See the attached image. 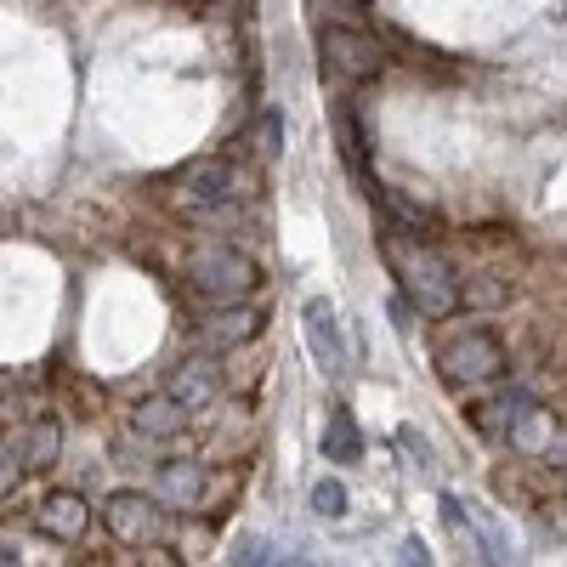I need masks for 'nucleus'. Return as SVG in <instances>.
Instances as JSON below:
<instances>
[{
  "mask_svg": "<svg viewBox=\"0 0 567 567\" xmlns=\"http://www.w3.org/2000/svg\"><path fill=\"white\" fill-rule=\"evenodd\" d=\"M386 267L392 278L403 284V296L420 318H449L460 307V278L454 267L432 250V245H420L414 233H392L386 239Z\"/></svg>",
  "mask_w": 567,
  "mask_h": 567,
  "instance_id": "1",
  "label": "nucleus"
},
{
  "mask_svg": "<svg viewBox=\"0 0 567 567\" xmlns=\"http://www.w3.org/2000/svg\"><path fill=\"white\" fill-rule=\"evenodd\" d=\"M256 329H261V312L250 301H210V312L199 318V336L210 347H245L256 341Z\"/></svg>",
  "mask_w": 567,
  "mask_h": 567,
  "instance_id": "9",
  "label": "nucleus"
},
{
  "mask_svg": "<svg viewBox=\"0 0 567 567\" xmlns=\"http://www.w3.org/2000/svg\"><path fill=\"white\" fill-rule=\"evenodd\" d=\"M318 12H363V0H312Z\"/></svg>",
  "mask_w": 567,
  "mask_h": 567,
  "instance_id": "19",
  "label": "nucleus"
},
{
  "mask_svg": "<svg viewBox=\"0 0 567 567\" xmlns=\"http://www.w3.org/2000/svg\"><path fill=\"white\" fill-rule=\"evenodd\" d=\"M323 460L329 465H358L363 460V432H358V420L347 409H336L329 425H323Z\"/></svg>",
  "mask_w": 567,
  "mask_h": 567,
  "instance_id": "13",
  "label": "nucleus"
},
{
  "mask_svg": "<svg viewBox=\"0 0 567 567\" xmlns=\"http://www.w3.org/2000/svg\"><path fill=\"white\" fill-rule=\"evenodd\" d=\"M0 561H18V545H7V539H0Z\"/></svg>",
  "mask_w": 567,
  "mask_h": 567,
  "instance_id": "20",
  "label": "nucleus"
},
{
  "mask_svg": "<svg viewBox=\"0 0 567 567\" xmlns=\"http://www.w3.org/2000/svg\"><path fill=\"white\" fill-rule=\"evenodd\" d=\"M187 420H194V409L187 403H176L171 392H159V398H142L136 403V414H131V425L148 443H171V437H182L187 432Z\"/></svg>",
  "mask_w": 567,
  "mask_h": 567,
  "instance_id": "11",
  "label": "nucleus"
},
{
  "mask_svg": "<svg viewBox=\"0 0 567 567\" xmlns=\"http://www.w3.org/2000/svg\"><path fill=\"white\" fill-rule=\"evenodd\" d=\"M233 561H250V567H256V561H272V556H267V545H261V539H250V534H245L239 545H233Z\"/></svg>",
  "mask_w": 567,
  "mask_h": 567,
  "instance_id": "18",
  "label": "nucleus"
},
{
  "mask_svg": "<svg viewBox=\"0 0 567 567\" xmlns=\"http://www.w3.org/2000/svg\"><path fill=\"white\" fill-rule=\"evenodd\" d=\"M103 528L120 545H159L171 534V511L159 494H142V488H114L103 499Z\"/></svg>",
  "mask_w": 567,
  "mask_h": 567,
  "instance_id": "5",
  "label": "nucleus"
},
{
  "mask_svg": "<svg viewBox=\"0 0 567 567\" xmlns=\"http://www.w3.org/2000/svg\"><path fill=\"white\" fill-rule=\"evenodd\" d=\"M18 449H23V465H29V471L58 465V454H63V425H58V420H34Z\"/></svg>",
  "mask_w": 567,
  "mask_h": 567,
  "instance_id": "14",
  "label": "nucleus"
},
{
  "mask_svg": "<svg viewBox=\"0 0 567 567\" xmlns=\"http://www.w3.org/2000/svg\"><path fill=\"white\" fill-rule=\"evenodd\" d=\"M437 374L454 386H494L505 374V347L488 329H460L437 347Z\"/></svg>",
  "mask_w": 567,
  "mask_h": 567,
  "instance_id": "4",
  "label": "nucleus"
},
{
  "mask_svg": "<svg viewBox=\"0 0 567 567\" xmlns=\"http://www.w3.org/2000/svg\"><path fill=\"white\" fill-rule=\"evenodd\" d=\"M239 199V171L227 159L205 154V159H187L176 176H171V205L187 210V216H216Z\"/></svg>",
  "mask_w": 567,
  "mask_h": 567,
  "instance_id": "3",
  "label": "nucleus"
},
{
  "mask_svg": "<svg viewBox=\"0 0 567 567\" xmlns=\"http://www.w3.org/2000/svg\"><path fill=\"white\" fill-rule=\"evenodd\" d=\"M318 52L323 63L347 74V80H374L386 69V52H381V40H374L369 29H352V23H323L318 29Z\"/></svg>",
  "mask_w": 567,
  "mask_h": 567,
  "instance_id": "6",
  "label": "nucleus"
},
{
  "mask_svg": "<svg viewBox=\"0 0 567 567\" xmlns=\"http://www.w3.org/2000/svg\"><path fill=\"white\" fill-rule=\"evenodd\" d=\"M34 528H40L45 539L74 545V539H85V528H91V511H85L80 494H45L40 511H34Z\"/></svg>",
  "mask_w": 567,
  "mask_h": 567,
  "instance_id": "10",
  "label": "nucleus"
},
{
  "mask_svg": "<svg viewBox=\"0 0 567 567\" xmlns=\"http://www.w3.org/2000/svg\"><path fill=\"white\" fill-rule=\"evenodd\" d=\"M23 471H29V465H23V449H18V443H0V494H7Z\"/></svg>",
  "mask_w": 567,
  "mask_h": 567,
  "instance_id": "17",
  "label": "nucleus"
},
{
  "mask_svg": "<svg viewBox=\"0 0 567 567\" xmlns=\"http://www.w3.org/2000/svg\"><path fill=\"white\" fill-rule=\"evenodd\" d=\"M301 323H307V352L323 374H347V341H341V318L323 296H312L301 307Z\"/></svg>",
  "mask_w": 567,
  "mask_h": 567,
  "instance_id": "7",
  "label": "nucleus"
},
{
  "mask_svg": "<svg viewBox=\"0 0 567 567\" xmlns=\"http://www.w3.org/2000/svg\"><path fill=\"white\" fill-rule=\"evenodd\" d=\"M221 386H227V374H221V358H210V352H199V358H182L176 369H171V398L176 403H187V409H210L216 398H221Z\"/></svg>",
  "mask_w": 567,
  "mask_h": 567,
  "instance_id": "8",
  "label": "nucleus"
},
{
  "mask_svg": "<svg viewBox=\"0 0 567 567\" xmlns=\"http://www.w3.org/2000/svg\"><path fill=\"white\" fill-rule=\"evenodd\" d=\"M347 505H352L347 483H336V477H318V483H312V511L323 516V523H341Z\"/></svg>",
  "mask_w": 567,
  "mask_h": 567,
  "instance_id": "15",
  "label": "nucleus"
},
{
  "mask_svg": "<svg viewBox=\"0 0 567 567\" xmlns=\"http://www.w3.org/2000/svg\"><path fill=\"white\" fill-rule=\"evenodd\" d=\"M256 284H261V267L239 245L210 239V245H199L194 256H187V290L205 296V301H250Z\"/></svg>",
  "mask_w": 567,
  "mask_h": 567,
  "instance_id": "2",
  "label": "nucleus"
},
{
  "mask_svg": "<svg viewBox=\"0 0 567 567\" xmlns=\"http://www.w3.org/2000/svg\"><path fill=\"white\" fill-rule=\"evenodd\" d=\"M284 136H290V131H284V114L267 109V114L256 120V148H261V159H278V154H284Z\"/></svg>",
  "mask_w": 567,
  "mask_h": 567,
  "instance_id": "16",
  "label": "nucleus"
},
{
  "mask_svg": "<svg viewBox=\"0 0 567 567\" xmlns=\"http://www.w3.org/2000/svg\"><path fill=\"white\" fill-rule=\"evenodd\" d=\"M159 499H171V505H199V499H205V465H194V460H165V465H159Z\"/></svg>",
  "mask_w": 567,
  "mask_h": 567,
  "instance_id": "12",
  "label": "nucleus"
}]
</instances>
